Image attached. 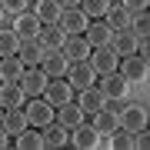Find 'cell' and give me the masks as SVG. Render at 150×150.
Listing matches in <instances>:
<instances>
[{
    "mask_svg": "<svg viewBox=\"0 0 150 150\" xmlns=\"http://www.w3.org/2000/svg\"><path fill=\"white\" fill-rule=\"evenodd\" d=\"M103 17H107L103 23H107L110 30H127V27H130V17H134V13L123 10V7H113V4H110V10L103 13Z\"/></svg>",
    "mask_w": 150,
    "mask_h": 150,
    "instance_id": "obj_26",
    "label": "cell"
},
{
    "mask_svg": "<svg viewBox=\"0 0 150 150\" xmlns=\"http://www.w3.org/2000/svg\"><path fill=\"white\" fill-rule=\"evenodd\" d=\"M4 17H7V13H4V7H0V23H4Z\"/></svg>",
    "mask_w": 150,
    "mask_h": 150,
    "instance_id": "obj_36",
    "label": "cell"
},
{
    "mask_svg": "<svg viewBox=\"0 0 150 150\" xmlns=\"http://www.w3.org/2000/svg\"><path fill=\"white\" fill-rule=\"evenodd\" d=\"M67 83L74 87V90H83V87H90V83H97V70L90 67V60H74V64L67 67Z\"/></svg>",
    "mask_w": 150,
    "mask_h": 150,
    "instance_id": "obj_1",
    "label": "cell"
},
{
    "mask_svg": "<svg viewBox=\"0 0 150 150\" xmlns=\"http://www.w3.org/2000/svg\"><path fill=\"white\" fill-rule=\"evenodd\" d=\"M107 147L110 150H134V134H130V130H123V134L113 130V134L107 137Z\"/></svg>",
    "mask_w": 150,
    "mask_h": 150,
    "instance_id": "obj_31",
    "label": "cell"
},
{
    "mask_svg": "<svg viewBox=\"0 0 150 150\" xmlns=\"http://www.w3.org/2000/svg\"><path fill=\"white\" fill-rule=\"evenodd\" d=\"M17 147H20V150H40L43 147V137L37 134V130H20V134H17Z\"/></svg>",
    "mask_w": 150,
    "mask_h": 150,
    "instance_id": "obj_28",
    "label": "cell"
},
{
    "mask_svg": "<svg viewBox=\"0 0 150 150\" xmlns=\"http://www.w3.org/2000/svg\"><path fill=\"white\" fill-rule=\"evenodd\" d=\"M7 137H10V134H7V130H4V127H0V150H4V147H7Z\"/></svg>",
    "mask_w": 150,
    "mask_h": 150,
    "instance_id": "obj_35",
    "label": "cell"
},
{
    "mask_svg": "<svg viewBox=\"0 0 150 150\" xmlns=\"http://www.w3.org/2000/svg\"><path fill=\"white\" fill-rule=\"evenodd\" d=\"M77 103H80L83 113H97L103 103H107V97H103V90H100L97 83H90V87H83V90H80V100H77Z\"/></svg>",
    "mask_w": 150,
    "mask_h": 150,
    "instance_id": "obj_18",
    "label": "cell"
},
{
    "mask_svg": "<svg viewBox=\"0 0 150 150\" xmlns=\"http://www.w3.org/2000/svg\"><path fill=\"white\" fill-rule=\"evenodd\" d=\"M117 117H120V130H130V134L140 130V127H147V110L140 103H120Z\"/></svg>",
    "mask_w": 150,
    "mask_h": 150,
    "instance_id": "obj_3",
    "label": "cell"
},
{
    "mask_svg": "<svg viewBox=\"0 0 150 150\" xmlns=\"http://www.w3.org/2000/svg\"><path fill=\"white\" fill-rule=\"evenodd\" d=\"M103 90V97H107V100H123V97H127V80H123L120 77V70H113V74H103V80L97 83Z\"/></svg>",
    "mask_w": 150,
    "mask_h": 150,
    "instance_id": "obj_12",
    "label": "cell"
},
{
    "mask_svg": "<svg viewBox=\"0 0 150 150\" xmlns=\"http://www.w3.org/2000/svg\"><path fill=\"white\" fill-rule=\"evenodd\" d=\"M57 4H60V7L67 10V7H80V0H57Z\"/></svg>",
    "mask_w": 150,
    "mask_h": 150,
    "instance_id": "obj_34",
    "label": "cell"
},
{
    "mask_svg": "<svg viewBox=\"0 0 150 150\" xmlns=\"http://www.w3.org/2000/svg\"><path fill=\"white\" fill-rule=\"evenodd\" d=\"M120 77L127 83H134V80H144L147 77V57H140V54H130V57H123L120 60Z\"/></svg>",
    "mask_w": 150,
    "mask_h": 150,
    "instance_id": "obj_8",
    "label": "cell"
},
{
    "mask_svg": "<svg viewBox=\"0 0 150 150\" xmlns=\"http://www.w3.org/2000/svg\"><path fill=\"white\" fill-rule=\"evenodd\" d=\"M17 60H20L23 67H37L40 60H43V47H40V40H37V37H33V40H20Z\"/></svg>",
    "mask_w": 150,
    "mask_h": 150,
    "instance_id": "obj_20",
    "label": "cell"
},
{
    "mask_svg": "<svg viewBox=\"0 0 150 150\" xmlns=\"http://www.w3.org/2000/svg\"><path fill=\"white\" fill-rule=\"evenodd\" d=\"M137 33H130V30H113V37H110V50L117 57H130V54H137Z\"/></svg>",
    "mask_w": 150,
    "mask_h": 150,
    "instance_id": "obj_16",
    "label": "cell"
},
{
    "mask_svg": "<svg viewBox=\"0 0 150 150\" xmlns=\"http://www.w3.org/2000/svg\"><path fill=\"white\" fill-rule=\"evenodd\" d=\"M117 64H120V57L110 50V43H107V47H93V50H90V67L97 70V77L113 74V70H117Z\"/></svg>",
    "mask_w": 150,
    "mask_h": 150,
    "instance_id": "obj_5",
    "label": "cell"
},
{
    "mask_svg": "<svg viewBox=\"0 0 150 150\" xmlns=\"http://www.w3.org/2000/svg\"><path fill=\"white\" fill-rule=\"evenodd\" d=\"M17 50H20V37H17V30H0V57H13Z\"/></svg>",
    "mask_w": 150,
    "mask_h": 150,
    "instance_id": "obj_27",
    "label": "cell"
},
{
    "mask_svg": "<svg viewBox=\"0 0 150 150\" xmlns=\"http://www.w3.org/2000/svg\"><path fill=\"white\" fill-rule=\"evenodd\" d=\"M93 130L100 137H110L113 130H120V117H117V110H113L110 103H103V107L93 113Z\"/></svg>",
    "mask_w": 150,
    "mask_h": 150,
    "instance_id": "obj_9",
    "label": "cell"
},
{
    "mask_svg": "<svg viewBox=\"0 0 150 150\" xmlns=\"http://www.w3.org/2000/svg\"><path fill=\"white\" fill-rule=\"evenodd\" d=\"M40 27H43V23H40L33 13H27V10H23V13H17L13 30H17V37H20V40H33V37L40 33Z\"/></svg>",
    "mask_w": 150,
    "mask_h": 150,
    "instance_id": "obj_21",
    "label": "cell"
},
{
    "mask_svg": "<svg viewBox=\"0 0 150 150\" xmlns=\"http://www.w3.org/2000/svg\"><path fill=\"white\" fill-rule=\"evenodd\" d=\"M23 90H20V83H0V107H23Z\"/></svg>",
    "mask_w": 150,
    "mask_h": 150,
    "instance_id": "obj_24",
    "label": "cell"
},
{
    "mask_svg": "<svg viewBox=\"0 0 150 150\" xmlns=\"http://www.w3.org/2000/svg\"><path fill=\"white\" fill-rule=\"evenodd\" d=\"M67 67H70V60L60 54V50L43 54V60H40V70H43V77H47V80H60V77L67 74Z\"/></svg>",
    "mask_w": 150,
    "mask_h": 150,
    "instance_id": "obj_11",
    "label": "cell"
},
{
    "mask_svg": "<svg viewBox=\"0 0 150 150\" xmlns=\"http://www.w3.org/2000/svg\"><path fill=\"white\" fill-rule=\"evenodd\" d=\"M87 23H90V17H87L80 7H67V10H60L57 27L70 37V33H83V30H87Z\"/></svg>",
    "mask_w": 150,
    "mask_h": 150,
    "instance_id": "obj_2",
    "label": "cell"
},
{
    "mask_svg": "<svg viewBox=\"0 0 150 150\" xmlns=\"http://www.w3.org/2000/svg\"><path fill=\"white\" fill-rule=\"evenodd\" d=\"M64 37L67 33L57 27V23H43L40 33H37V40H40V47H43V54H54V50L64 47Z\"/></svg>",
    "mask_w": 150,
    "mask_h": 150,
    "instance_id": "obj_14",
    "label": "cell"
},
{
    "mask_svg": "<svg viewBox=\"0 0 150 150\" xmlns=\"http://www.w3.org/2000/svg\"><path fill=\"white\" fill-rule=\"evenodd\" d=\"M60 10H64V7H60L57 0H33V17H37L40 23H57Z\"/></svg>",
    "mask_w": 150,
    "mask_h": 150,
    "instance_id": "obj_22",
    "label": "cell"
},
{
    "mask_svg": "<svg viewBox=\"0 0 150 150\" xmlns=\"http://www.w3.org/2000/svg\"><path fill=\"white\" fill-rule=\"evenodd\" d=\"M0 117H4V107H0Z\"/></svg>",
    "mask_w": 150,
    "mask_h": 150,
    "instance_id": "obj_37",
    "label": "cell"
},
{
    "mask_svg": "<svg viewBox=\"0 0 150 150\" xmlns=\"http://www.w3.org/2000/svg\"><path fill=\"white\" fill-rule=\"evenodd\" d=\"M0 127H4L7 130V134H20V130H27L30 127V123H27V113H23L20 107H7L4 110V117H0Z\"/></svg>",
    "mask_w": 150,
    "mask_h": 150,
    "instance_id": "obj_19",
    "label": "cell"
},
{
    "mask_svg": "<svg viewBox=\"0 0 150 150\" xmlns=\"http://www.w3.org/2000/svg\"><path fill=\"white\" fill-rule=\"evenodd\" d=\"M100 134L93 130V123H77V127H70V144L80 147V150H93Z\"/></svg>",
    "mask_w": 150,
    "mask_h": 150,
    "instance_id": "obj_13",
    "label": "cell"
},
{
    "mask_svg": "<svg viewBox=\"0 0 150 150\" xmlns=\"http://www.w3.org/2000/svg\"><path fill=\"white\" fill-rule=\"evenodd\" d=\"M130 33H137V37H147L150 33V13L147 10H137V17H130Z\"/></svg>",
    "mask_w": 150,
    "mask_h": 150,
    "instance_id": "obj_30",
    "label": "cell"
},
{
    "mask_svg": "<svg viewBox=\"0 0 150 150\" xmlns=\"http://www.w3.org/2000/svg\"><path fill=\"white\" fill-rule=\"evenodd\" d=\"M83 117H87V113L80 110V103H77V100H70V103H64V107H57V120L64 123L67 130L77 127V123H83Z\"/></svg>",
    "mask_w": 150,
    "mask_h": 150,
    "instance_id": "obj_23",
    "label": "cell"
},
{
    "mask_svg": "<svg viewBox=\"0 0 150 150\" xmlns=\"http://www.w3.org/2000/svg\"><path fill=\"white\" fill-rule=\"evenodd\" d=\"M23 113H27V123H30V127H43V123L54 120V107H50L47 100H40V97H30V103L23 107Z\"/></svg>",
    "mask_w": 150,
    "mask_h": 150,
    "instance_id": "obj_7",
    "label": "cell"
},
{
    "mask_svg": "<svg viewBox=\"0 0 150 150\" xmlns=\"http://www.w3.org/2000/svg\"><path fill=\"white\" fill-rule=\"evenodd\" d=\"M20 90L23 97H40L43 93V87H47V77H43V70L40 67H23V74H20Z\"/></svg>",
    "mask_w": 150,
    "mask_h": 150,
    "instance_id": "obj_6",
    "label": "cell"
},
{
    "mask_svg": "<svg viewBox=\"0 0 150 150\" xmlns=\"http://www.w3.org/2000/svg\"><path fill=\"white\" fill-rule=\"evenodd\" d=\"M0 7H4V13H23L27 10V0H0Z\"/></svg>",
    "mask_w": 150,
    "mask_h": 150,
    "instance_id": "obj_32",
    "label": "cell"
},
{
    "mask_svg": "<svg viewBox=\"0 0 150 150\" xmlns=\"http://www.w3.org/2000/svg\"><path fill=\"white\" fill-rule=\"evenodd\" d=\"M40 137H43V147H64L67 140H70V130L60 120H50V123L40 127Z\"/></svg>",
    "mask_w": 150,
    "mask_h": 150,
    "instance_id": "obj_15",
    "label": "cell"
},
{
    "mask_svg": "<svg viewBox=\"0 0 150 150\" xmlns=\"http://www.w3.org/2000/svg\"><path fill=\"white\" fill-rule=\"evenodd\" d=\"M20 74H23V64L17 60V54L13 57H0V80L4 83H17Z\"/></svg>",
    "mask_w": 150,
    "mask_h": 150,
    "instance_id": "obj_25",
    "label": "cell"
},
{
    "mask_svg": "<svg viewBox=\"0 0 150 150\" xmlns=\"http://www.w3.org/2000/svg\"><path fill=\"white\" fill-rule=\"evenodd\" d=\"M147 4H150V0H123V10H130V13H137V10H147Z\"/></svg>",
    "mask_w": 150,
    "mask_h": 150,
    "instance_id": "obj_33",
    "label": "cell"
},
{
    "mask_svg": "<svg viewBox=\"0 0 150 150\" xmlns=\"http://www.w3.org/2000/svg\"><path fill=\"white\" fill-rule=\"evenodd\" d=\"M43 100L57 110V107H64V103L74 100V87H70L67 80H47V87H43Z\"/></svg>",
    "mask_w": 150,
    "mask_h": 150,
    "instance_id": "obj_4",
    "label": "cell"
},
{
    "mask_svg": "<svg viewBox=\"0 0 150 150\" xmlns=\"http://www.w3.org/2000/svg\"><path fill=\"white\" fill-rule=\"evenodd\" d=\"M110 37H113V30L107 27V23H100V20H90L87 30H83V40L90 43V50H93V47H107Z\"/></svg>",
    "mask_w": 150,
    "mask_h": 150,
    "instance_id": "obj_17",
    "label": "cell"
},
{
    "mask_svg": "<svg viewBox=\"0 0 150 150\" xmlns=\"http://www.w3.org/2000/svg\"><path fill=\"white\" fill-rule=\"evenodd\" d=\"M80 10L90 17V20H97V17H103L110 10V0H80Z\"/></svg>",
    "mask_w": 150,
    "mask_h": 150,
    "instance_id": "obj_29",
    "label": "cell"
},
{
    "mask_svg": "<svg viewBox=\"0 0 150 150\" xmlns=\"http://www.w3.org/2000/svg\"><path fill=\"white\" fill-rule=\"evenodd\" d=\"M60 54H64L70 64H74V60H87V57H90V43L83 40V33H70V37H64Z\"/></svg>",
    "mask_w": 150,
    "mask_h": 150,
    "instance_id": "obj_10",
    "label": "cell"
}]
</instances>
